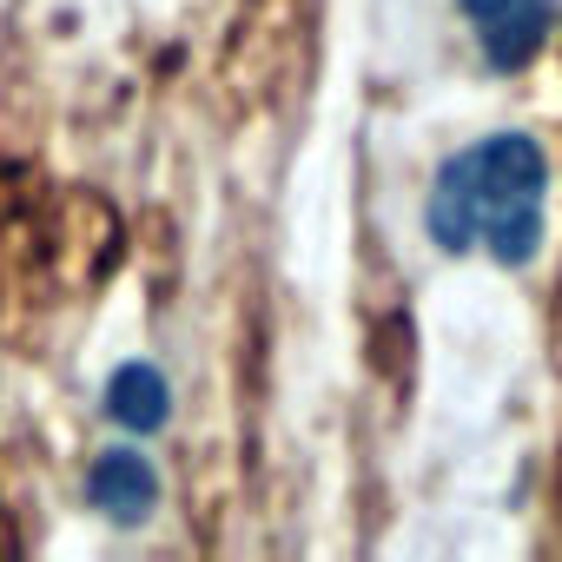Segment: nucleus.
Here are the masks:
<instances>
[{
	"label": "nucleus",
	"mask_w": 562,
	"mask_h": 562,
	"mask_svg": "<svg viewBox=\"0 0 562 562\" xmlns=\"http://www.w3.org/2000/svg\"><path fill=\"white\" fill-rule=\"evenodd\" d=\"M549 218V159L529 133H490L450 153L430 179L424 225L437 251H490L496 265H529Z\"/></svg>",
	"instance_id": "obj_1"
},
{
	"label": "nucleus",
	"mask_w": 562,
	"mask_h": 562,
	"mask_svg": "<svg viewBox=\"0 0 562 562\" xmlns=\"http://www.w3.org/2000/svg\"><path fill=\"white\" fill-rule=\"evenodd\" d=\"M87 496H93V509H106L113 522H139V516H153V503H159V470H153L139 450H106V457H93V470H87Z\"/></svg>",
	"instance_id": "obj_3"
},
{
	"label": "nucleus",
	"mask_w": 562,
	"mask_h": 562,
	"mask_svg": "<svg viewBox=\"0 0 562 562\" xmlns=\"http://www.w3.org/2000/svg\"><path fill=\"white\" fill-rule=\"evenodd\" d=\"M457 8L476 21V41H483V60L496 74H516L542 54L549 27H555V0H457Z\"/></svg>",
	"instance_id": "obj_2"
},
{
	"label": "nucleus",
	"mask_w": 562,
	"mask_h": 562,
	"mask_svg": "<svg viewBox=\"0 0 562 562\" xmlns=\"http://www.w3.org/2000/svg\"><path fill=\"white\" fill-rule=\"evenodd\" d=\"M106 417H113L120 430H133V437H153V430L172 417V384H166V371L146 364V358L120 364V371L106 378Z\"/></svg>",
	"instance_id": "obj_4"
}]
</instances>
